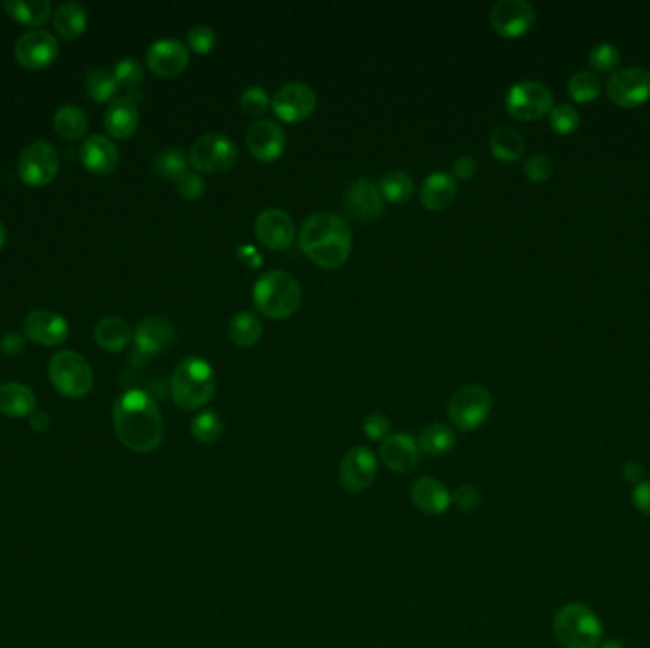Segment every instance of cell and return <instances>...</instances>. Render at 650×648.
I'll list each match as a JSON object with an SVG mask.
<instances>
[{
	"label": "cell",
	"mask_w": 650,
	"mask_h": 648,
	"mask_svg": "<svg viewBox=\"0 0 650 648\" xmlns=\"http://www.w3.org/2000/svg\"><path fill=\"white\" fill-rule=\"evenodd\" d=\"M118 441L134 453H153L164 439V419L153 400L143 390H128L113 409Z\"/></svg>",
	"instance_id": "1"
},
{
	"label": "cell",
	"mask_w": 650,
	"mask_h": 648,
	"mask_svg": "<svg viewBox=\"0 0 650 648\" xmlns=\"http://www.w3.org/2000/svg\"><path fill=\"white\" fill-rule=\"evenodd\" d=\"M299 246L320 267H343L352 251V229L345 217L318 211L310 215L299 230Z\"/></svg>",
	"instance_id": "2"
},
{
	"label": "cell",
	"mask_w": 650,
	"mask_h": 648,
	"mask_svg": "<svg viewBox=\"0 0 650 648\" xmlns=\"http://www.w3.org/2000/svg\"><path fill=\"white\" fill-rule=\"evenodd\" d=\"M253 301L263 316L270 320H286L299 310L303 291L295 276H291L287 270L274 268L255 282Z\"/></svg>",
	"instance_id": "3"
},
{
	"label": "cell",
	"mask_w": 650,
	"mask_h": 648,
	"mask_svg": "<svg viewBox=\"0 0 650 648\" xmlns=\"http://www.w3.org/2000/svg\"><path fill=\"white\" fill-rule=\"evenodd\" d=\"M215 388V371L204 358L189 356L173 369L170 381L172 398L185 411H196L208 405L215 394Z\"/></svg>",
	"instance_id": "4"
},
{
	"label": "cell",
	"mask_w": 650,
	"mask_h": 648,
	"mask_svg": "<svg viewBox=\"0 0 650 648\" xmlns=\"http://www.w3.org/2000/svg\"><path fill=\"white\" fill-rule=\"evenodd\" d=\"M554 635L563 648H597L603 643V624L590 607L567 603L555 612Z\"/></svg>",
	"instance_id": "5"
},
{
	"label": "cell",
	"mask_w": 650,
	"mask_h": 648,
	"mask_svg": "<svg viewBox=\"0 0 650 648\" xmlns=\"http://www.w3.org/2000/svg\"><path fill=\"white\" fill-rule=\"evenodd\" d=\"M50 381L67 398H84L94 386V373L75 350H61L48 365Z\"/></svg>",
	"instance_id": "6"
},
{
	"label": "cell",
	"mask_w": 650,
	"mask_h": 648,
	"mask_svg": "<svg viewBox=\"0 0 650 648\" xmlns=\"http://www.w3.org/2000/svg\"><path fill=\"white\" fill-rule=\"evenodd\" d=\"M493 409L491 392L481 384H468L457 390L447 405V415L462 432L478 430Z\"/></svg>",
	"instance_id": "7"
},
{
	"label": "cell",
	"mask_w": 650,
	"mask_h": 648,
	"mask_svg": "<svg viewBox=\"0 0 650 648\" xmlns=\"http://www.w3.org/2000/svg\"><path fill=\"white\" fill-rule=\"evenodd\" d=\"M238 160V149L234 141L225 134L200 135L192 143L189 162L196 172H227Z\"/></svg>",
	"instance_id": "8"
},
{
	"label": "cell",
	"mask_w": 650,
	"mask_h": 648,
	"mask_svg": "<svg viewBox=\"0 0 650 648\" xmlns=\"http://www.w3.org/2000/svg\"><path fill=\"white\" fill-rule=\"evenodd\" d=\"M554 107L552 90L536 80L514 84L506 94V109L517 120H538Z\"/></svg>",
	"instance_id": "9"
},
{
	"label": "cell",
	"mask_w": 650,
	"mask_h": 648,
	"mask_svg": "<svg viewBox=\"0 0 650 648\" xmlns=\"http://www.w3.org/2000/svg\"><path fill=\"white\" fill-rule=\"evenodd\" d=\"M379 472V458L364 445L346 451L339 466V483L352 495L367 491Z\"/></svg>",
	"instance_id": "10"
},
{
	"label": "cell",
	"mask_w": 650,
	"mask_h": 648,
	"mask_svg": "<svg viewBox=\"0 0 650 648\" xmlns=\"http://www.w3.org/2000/svg\"><path fill=\"white\" fill-rule=\"evenodd\" d=\"M20 177L33 187H44L54 181L59 172V154L50 143L35 141L23 149L18 162Z\"/></svg>",
	"instance_id": "11"
},
{
	"label": "cell",
	"mask_w": 650,
	"mask_h": 648,
	"mask_svg": "<svg viewBox=\"0 0 650 648\" xmlns=\"http://www.w3.org/2000/svg\"><path fill=\"white\" fill-rule=\"evenodd\" d=\"M607 94L620 107H637L650 97V71L645 67H624L607 80Z\"/></svg>",
	"instance_id": "12"
},
{
	"label": "cell",
	"mask_w": 650,
	"mask_h": 648,
	"mask_svg": "<svg viewBox=\"0 0 650 648\" xmlns=\"http://www.w3.org/2000/svg\"><path fill=\"white\" fill-rule=\"evenodd\" d=\"M272 111L284 122H301L314 113L318 97L306 82H287L272 97Z\"/></svg>",
	"instance_id": "13"
},
{
	"label": "cell",
	"mask_w": 650,
	"mask_h": 648,
	"mask_svg": "<svg viewBox=\"0 0 650 648\" xmlns=\"http://www.w3.org/2000/svg\"><path fill=\"white\" fill-rule=\"evenodd\" d=\"M535 20V6L527 0H498L489 14L493 29L502 37L525 35Z\"/></svg>",
	"instance_id": "14"
},
{
	"label": "cell",
	"mask_w": 650,
	"mask_h": 648,
	"mask_svg": "<svg viewBox=\"0 0 650 648\" xmlns=\"http://www.w3.org/2000/svg\"><path fill=\"white\" fill-rule=\"evenodd\" d=\"M345 211L356 221H373L381 215L384 198L379 185L367 177L356 179L345 192Z\"/></svg>",
	"instance_id": "15"
},
{
	"label": "cell",
	"mask_w": 650,
	"mask_h": 648,
	"mask_svg": "<svg viewBox=\"0 0 650 648\" xmlns=\"http://www.w3.org/2000/svg\"><path fill=\"white\" fill-rule=\"evenodd\" d=\"M246 145L249 153L257 160L270 162L280 158L286 149V132L284 128L274 120H257L253 122L246 132Z\"/></svg>",
	"instance_id": "16"
},
{
	"label": "cell",
	"mask_w": 650,
	"mask_h": 648,
	"mask_svg": "<svg viewBox=\"0 0 650 648\" xmlns=\"http://www.w3.org/2000/svg\"><path fill=\"white\" fill-rule=\"evenodd\" d=\"M145 61L158 77H177L189 65V48L177 39H160L151 44Z\"/></svg>",
	"instance_id": "17"
},
{
	"label": "cell",
	"mask_w": 650,
	"mask_h": 648,
	"mask_svg": "<svg viewBox=\"0 0 650 648\" xmlns=\"http://www.w3.org/2000/svg\"><path fill=\"white\" fill-rule=\"evenodd\" d=\"M59 44L56 37L48 31H27L21 35L16 46L14 54L23 67L27 69H40L50 65L56 56H58Z\"/></svg>",
	"instance_id": "18"
},
{
	"label": "cell",
	"mask_w": 650,
	"mask_h": 648,
	"mask_svg": "<svg viewBox=\"0 0 650 648\" xmlns=\"http://www.w3.org/2000/svg\"><path fill=\"white\" fill-rule=\"evenodd\" d=\"M255 236L265 248L286 249L295 238V223L286 211L268 208L255 219Z\"/></svg>",
	"instance_id": "19"
},
{
	"label": "cell",
	"mask_w": 650,
	"mask_h": 648,
	"mask_svg": "<svg viewBox=\"0 0 650 648\" xmlns=\"http://www.w3.org/2000/svg\"><path fill=\"white\" fill-rule=\"evenodd\" d=\"M381 460L396 474H411L421 464V449L411 434H392L381 443Z\"/></svg>",
	"instance_id": "20"
},
{
	"label": "cell",
	"mask_w": 650,
	"mask_h": 648,
	"mask_svg": "<svg viewBox=\"0 0 650 648\" xmlns=\"http://www.w3.org/2000/svg\"><path fill=\"white\" fill-rule=\"evenodd\" d=\"M23 335L35 343L54 346L67 339L69 324L52 310H33L23 322Z\"/></svg>",
	"instance_id": "21"
},
{
	"label": "cell",
	"mask_w": 650,
	"mask_h": 648,
	"mask_svg": "<svg viewBox=\"0 0 650 648\" xmlns=\"http://www.w3.org/2000/svg\"><path fill=\"white\" fill-rule=\"evenodd\" d=\"M175 339V325L164 316H147L135 327L137 350L145 356L164 352Z\"/></svg>",
	"instance_id": "22"
},
{
	"label": "cell",
	"mask_w": 650,
	"mask_h": 648,
	"mask_svg": "<svg viewBox=\"0 0 650 648\" xmlns=\"http://www.w3.org/2000/svg\"><path fill=\"white\" fill-rule=\"evenodd\" d=\"M409 496L413 506L426 515H443L451 508V491L436 477L424 476L413 481Z\"/></svg>",
	"instance_id": "23"
},
{
	"label": "cell",
	"mask_w": 650,
	"mask_h": 648,
	"mask_svg": "<svg viewBox=\"0 0 650 648\" xmlns=\"http://www.w3.org/2000/svg\"><path fill=\"white\" fill-rule=\"evenodd\" d=\"M118 158L120 156H118L115 143L105 135H90L80 147V160L90 172H115Z\"/></svg>",
	"instance_id": "24"
},
{
	"label": "cell",
	"mask_w": 650,
	"mask_h": 648,
	"mask_svg": "<svg viewBox=\"0 0 650 648\" xmlns=\"http://www.w3.org/2000/svg\"><path fill=\"white\" fill-rule=\"evenodd\" d=\"M457 179L447 172L430 173L421 187V202L426 210L441 211L457 196Z\"/></svg>",
	"instance_id": "25"
},
{
	"label": "cell",
	"mask_w": 650,
	"mask_h": 648,
	"mask_svg": "<svg viewBox=\"0 0 650 648\" xmlns=\"http://www.w3.org/2000/svg\"><path fill=\"white\" fill-rule=\"evenodd\" d=\"M37 411V396L33 388L21 382L0 384V413L12 419L31 417Z\"/></svg>",
	"instance_id": "26"
},
{
	"label": "cell",
	"mask_w": 650,
	"mask_h": 648,
	"mask_svg": "<svg viewBox=\"0 0 650 648\" xmlns=\"http://www.w3.org/2000/svg\"><path fill=\"white\" fill-rule=\"evenodd\" d=\"M139 122L135 99L128 96L115 97L105 111V128L116 139H126L134 134Z\"/></svg>",
	"instance_id": "27"
},
{
	"label": "cell",
	"mask_w": 650,
	"mask_h": 648,
	"mask_svg": "<svg viewBox=\"0 0 650 648\" xmlns=\"http://www.w3.org/2000/svg\"><path fill=\"white\" fill-rule=\"evenodd\" d=\"M417 443H419L422 455L443 457V455L451 453L453 447L457 445V434L451 426H447L443 422H434V424H428L426 428H422Z\"/></svg>",
	"instance_id": "28"
},
{
	"label": "cell",
	"mask_w": 650,
	"mask_h": 648,
	"mask_svg": "<svg viewBox=\"0 0 650 648\" xmlns=\"http://www.w3.org/2000/svg\"><path fill=\"white\" fill-rule=\"evenodd\" d=\"M94 337L101 348L120 352L132 341V327L120 316H107L97 322Z\"/></svg>",
	"instance_id": "29"
},
{
	"label": "cell",
	"mask_w": 650,
	"mask_h": 648,
	"mask_svg": "<svg viewBox=\"0 0 650 648\" xmlns=\"http://www.w3.org/2000/svg\"><path fill=\"white\" fill-rule=\"evenodd\" d=\"M261 335H263V322L255 312L242 310L230 318L229 337L236 346L240 348L253 346L261 339Z\"/></svg>",
	"instance_id": "30"
},
{
	"label": "cell",
	"mask_w": 650,
	"mask_h": 648,
	"mask_svg": "<svg viewBox=\"0 0 650 648\" xmlns=\"http://www.w3.org/2000/svg\"><path fill=\"white\" fill-rule=\"evenodd\" d=\"M489 149L504 162H516L525 153V139L512 126H498L489 137Z\"/></svg>",
	"instance_id": "31"
},
{
	"label": "cell",
	"mask_w": 650,
	"mask_h": 648,
	"mask_svg": "<svg viewBox=\"0 0 650 648\" xmlns=\"http://www.w3.org/2000/svg\"><path fill=\"white\" fill-rule=\"evenodd\" d=\"M54 25L63 39H77L88 25L86 10L82 8V4L73 0L63 2L54 14Z\"/></svg>",
	"instance_id": "32"
},
{
	"label": "cell",
	"mask_w": 650,
	"mask_h": 648,
	"mask_svg": "<svg viewBox=\"0 0 650 648\" xmlns=\"http://www.w3.org/2000/svg\"><path fill=\"white\" fill-rule=\"evenodd\" d=\"M2 6L14 20L27 25L46 23L52 10L50 0H4Z\"/></svg>",
	"instance_id": "33"
},
{
	"label": "cell",
	"mask_w": 650,
	"mask_h": 648,
	"mask_svg": "<svg viewBox=\"0 0 650 648\" xmlns=\"http://www.w3.org/2000/svg\"><path fill=\"white\" fill-rule=\"evenodd\" d=\"M379 191L383 194L384 200L394 202V204H405L413 198L415 183L409 173L402 172V170H390L381 177Z\"/></svg>",
	"instance_id": "34"
},
{
	"label": "cell",
	"mask_w": 650,
	"mask_h": 648,
	"mask_svg": "<svg viewBox=\"0 0 650 648\" xmlns=\"http://www.w3.org/2000/svg\"><path fill=\"white\" fill-rule=\"evenodd\" d=\"M54 128L65 139H78L88 128V116L77 105H63L54 115Z\"/></svg>",
	"instance_id": "35"
},
{
	"label": "cell",
	"mask_w": 650,
	"mask_h": 648,
	"mask_svg": "<svg viewBox=\"0 0 650 648\" xmlns=\"http://www.w3.org/2000/svg\"><path fill=\"white\" fill-rule=\"evenodd\" d=\"M192 438L202 445H213L223 436V419L213 411H200L191 422Z\"/></svg>",
	"instance_id": "36"
},
{
	"label": "cell",
	"mask_w": 650,
	"mask_h": 648,
	"mask_svg": "<svg viewBox=\"0 0 650 648\" xmlns=\"http://www.w3.org/2000/svg\"><path fill=\"white\" fill-rule=\"evenodd\" d=\"M187 164H189V158L185 151H181L177 147H170L154 156L153 172L164 179L177 181L183 173L187 172Z\"/></svg>",
	"instance_id": "37"
},
{
	"label": "cell",
	"mask_w": 650,
	"mask_h": 648,
	"mask_svg": "<svg viewBox=\"0 0 650 648\" xmlns=\"http://www.w3.org/2000/svg\"><path fill=\"white\" fill-rule=\"evenodd\" d=\"M116 80H118V86H122L126 92H128V97L132 99H137L141 97V84H143V67L141 63L135 58H124L120 59L116 63L115 71Z\"/></svg>",
	"instance_id": "38"
},
{
	"label": "cell",
	"mask_w": 650,
	"mask_h": 648,
	"mask_svg": "<svg viewBox=\"0 0 650 648\" xmlns=\"http://www.w3.org/2000/svg\"><path fill=\"white\" fill-rule=\"evenodd\" d=\"M118 90V80L115 73L109 69H94L86 77V94L92 97L94 101H107L115 96Z\"/></svg>",
	"instance_id": "39"
},
{
	"label": "cell",
	"mask_w": 650,
	"mask_h": 648,
	"mask_svg": "<svg viewBox=\"0 0 650 648\" xmlns=\"http://www.w3.org/2000/svg\"><path fill=\"white\" fill-rule=\"evenodd\" d=\"M601 92V80L592 71H578L569 80V94L576 103H588Z\"/></svg>",
	"instance_id": "40"
},
{
	"label": "cell",
	"mask_w": 650,
	"mask_h": 648,
	"mask_svg": "<svg viewBox=\"0 0 650 648\" xmlns=\"http://www.w3.org/2000/svg\"><path fill=\"white\" fill-rule=\"evenodd\" d=\"M550 126L557 134H571L580 126V115L569 103L555 105L550 111Z\"/></svg>",
	"instance_id": "41"
},
{
	"label": "cell",
	"mask_w": 650,
	"mask_h": 648,
	"mask_svg": "<svg viewBox=\"0 0 650 648\" xmlns=\"http://www.w3.org/2000/svg\"><path fill=\"white\" fill-rule=\"evenodd\" d=\"M215 42H217V33L210 25L198 23V25H192L191 29L187 31V44L198 54L211 52Z\"/></svg>",
	"instance_id": "42"
},
{
	"label": "cell",
	"mask_w": 650,
	"mask_h": 648,
	"mask_svg": "<svg viewBox=\"0 0 650 648\" xmlns=\"http://www.w3.org/2000/svg\"><path fill=\"white\" fill-rule=\"evenodd\" d=\"M590 63L597 71H612L620 63V52L611 42H597L590 52Z\"/></svg>",
	"instance_id": "43"
},
{
	"label": "cell",
	"mask_w": 650,
	"mask_h": 648,
	"mask_svg": "<svg viewBox=\"0 0 650 648\" xmlns=\"http://www.w3.org/2000/svg\"><path fill=\"white\" fill-rule=\"evenodd\" d=\"M268 103H270V99H268L267 90L261 86H249L240 97L242 111L249 116L265 115Z\"/></svg>",
	"instance_id": "44"
},
{
	"label": "cell",
	"mask_w": 650,
	"mask_h": 648,
	"mask_svg": "<svg viewBox=\"0 0 650 648\" xmlns=\"http://www.w3.org/2000/svg\"><path fill=\"white\" fill-rule=\"evenodd\" d=\"M451 506H455L462 514H472L481 506V491L474 485H460L455 493H451Z\"/></svg>",
	"instance_id": "45"
},
{
	"label": "cell",
	"mask_w": 650,
	"mask_h": 648,
	"mask_svg": "<svg viewBox=\"0 0 650 648\" xmlns=\"http://www.w3.org/2000/svg\"><path fill=\"white\" fill-rule=\"evenodd\" d=\"M554 173V164L550 160V156L546 154H531L525 160V175L533 181V183H544L552 177Z\"/></svg>",
	"instance_id": "46"
},
{
	"label": "cell",
	"mask_w": 650,
	"mask_h": 648,
	"mask_svg": "<svg viewBox=\"0 0 650 648\" xmlns=\"http://www.w3.org/2000/svg\"><path fill=\"white\" fill-rule=\"evenodd\" d=\"M365 438L381 441L392 436V422L383 413H371L364 420Z\"/></svg>",
	"instance_id": "47"
},
{
	"label": "cell",
	"mask_w": 650,
	"mask_h": 648,
	"mask_svg": "<svg viewBox=\"0 0 650 648\" xmlns=\"http://www.w3.org/2000/svg\"><path fill=\"white\" fill-rule=\"evenodd\" d=\"M175 183H177V192L187 200H196L202 196V192L206 191V183H204L202 175L198 172H191V170L183 173Z\"/></svg>",
	"instance_id": "48"
},
{
	"label": "cell",
	"mask_w": 650,
	"mask_h": 648,
	"mask_svg": "<svg viewBox=\"0 0 650 648\" xmlns=\"http://www.w3.org/2000/svg\"><path fill=\"white\" fill-rule=\"evenodd\" d=\"M631 504L639 514L647 515L650 517V479H643L641 483H637L633 487L631 493Z\"/></svg>",
	"instance_id": "49"
},
{
	"label": "cell",
	"mask_w": 650,
	"mask_h": 648,
	"mask_svg": "<svg viewBox=\"0 0 650 648\" xmlns=\"http://www.w3.org/2000/svg\"><path fill=\"white\" fill-rule=\"evenodd\" d=\"M476 172H478V162H476L472 156H468V154H462V156H459V158L453 162V173H455L459 179H462V181L472 179V177L476 175Z\"/></svg>",
	"instance_id": "50"
},
{
	"label": "cell",
	"mask_w": 650,
	"mask_h": 648,
	"mask_svg": "<svg viewBox=\"0 0 650 648\" xmlns=\"http://www.w3.org/2000/svg\"><path fill=\"white\" fill-rule=\"evenodd\" d=\"M23 348H25V337L18 331H8L0 339V350L8 356H18Z\"/></svg>",
	"instance_id": "51"
},
{
	"label": "cell",
	"mask_w": 650,
	"mask_h": 648,
	"mask_svg": "<svg viewBox=\"0 0 650 648\" xmlns=\"http://www.w3.org/2000/svg\"><path fill=\"white\" fill-rule=\"evenodd\" d=\"M622 476H624V479H626L628 483H631V485H637V483L643 481L645 468H643V464H641L639 460H628V462L624 464V468H622Z\"/></svg>",
	"instance_id": "52"
},
{
	"label": "cell",
	"mask_w": 650,
	"mask_h": 648,
	"mask_svg": "<svg viewBox=\"0 0 650 648\" xmlns=\"http://www.w3.org/2000/svg\"><path fill=\"white\" fill-rule=\"evenodd\" d=\"M29 419H31V428L35 432H44V430L50 428V415L48 413H37L35 411Z\"/></svg>",
	"instance_id": "53"
},
{
	"label": "cell",
	"mask_w": 650,
	"mask_h": 648,
	"mask_svg": "<svg viewBox=\"0 0 650 648\" xmlns=\"http://www.w3.org/2000/svg\"><path fill=\"white\" fill-rule=\"evenodd\" d=\"M601 648H626V645L622 641H616V639H611V641H605L599 645Z\"/></svg>",
	"instance_id": "54"
},
{
	"label": "cell",
	"mask_w": 650,
	"mask_h": 648,
	"mask_svg": "<svg viewBox=\"0 0 650 648\" xmlns=\"http://www.w3.org/2000/svg\"><path fill=\"white\" fill-rule=\"evenodd\" d=\"M4 242H6V229H4V225L0 223V249L4 246Z\"/></svg>",
	"instance_id": "55"
}]
</instances>
